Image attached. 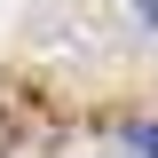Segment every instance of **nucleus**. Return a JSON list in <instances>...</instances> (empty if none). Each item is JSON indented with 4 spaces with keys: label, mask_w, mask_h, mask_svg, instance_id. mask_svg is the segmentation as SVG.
<instances>
[{
    "label": "nucleus",
    "mask_w": 158,
    "mask_h": 158,
    "mask_svg": "<svg viewBox=\"0 0 158 158\" xmlns=\"http://www.w3.org/2000/svg\"><path fill=\"white\" fill-rule=\"evenodd\" d=\"M118 158H158V127H142V135H127V150Z\"/></svg>",
    "instance_id": "f257e3e1"
},
{
    "label": "nucleus",
    "mask_w": 158,
    "mask_h": 158,
    "mask_svg": "<svg viewBox=\"0 0 158 158\" xmlns=\"http://www.w3.org/2000/svg\"><path fill=\"white\" fill-rule=\"evenodd\" d=\"M135 16H142V24H150V32H158V0H135Z\"/></svg>",
    "instance_id": "f03ea898"
}]
</instances>
